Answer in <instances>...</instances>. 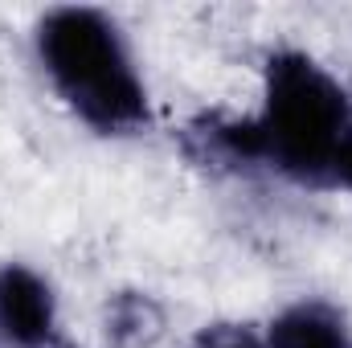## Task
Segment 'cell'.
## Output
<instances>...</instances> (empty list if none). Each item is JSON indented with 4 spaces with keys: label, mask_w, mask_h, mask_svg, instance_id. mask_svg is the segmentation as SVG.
I'll return each mask as SVG.
<instances>
[{
    "label": "cell",
    "mask_w": 352,
    "mask_h": 348,
    "mask_svg": "<svg viewBox=\"0 0 352 348\" xmlns=\"http://www.w3.org/2000/svg\"><path fill=\"white\" fill-rule=\"evenodd\" d=\"M263 336L270 348H352L349 316L320 295H303L274 312Z\"/></svg>",
    "instance_id": "277c9868"
},
{
    "label": "cell",
    "mask_w": 352,
    "mask_h": 348,
    "mask_svg": "<svg viewBox=\"0 0 352 348\" xmlns=\"http://www.w3.org/2000/svg\"><path fill=\"white\" fill-rule=\"evenodd\" d=\"M0 345L58 348V291L29 262H0Z\"/></svg>",
    "instance_id": "3957f363"
},
{
    "label": "cell",
    "mask_w": 352,
    "mask_h": 348,
    "mask_svg": "<svg viewBox=\"0 0 352 348\" xmlns=\"http://www.w3.org/2000/svg\"><path fill=\"white\" fill-rule=\"evenodd\" d=\"M250 119L266 168L320 184L332 180V164L352 131V94L307 50H274L263 70V102Z\"/></svg>",
    "instance_id": "7a4b0ae2"
},
{
    "label": "cell",
    "mask_w": 352,
    "mask_h": 348,
    "mask_svg": "<svg viewBox=\"0 0 352 348\" xmlns=\"http://www.w3.org/2000/svg\"><path fill=\"white\" fill-rule=\"evenodd\" d=\"M192 348H270L263 328L254 324H205Z\"/></svg>",
    "instance_id": "8992f818"
},
{
    "label": "cell",
    "mask_w": 352,
    "mask_h": 348,
    "mask_svg": "<svg viewBox=\"0 0 352 348\" xmlns=\"http://www.w3.org/2000/svg\"><path fill=\"white\" fill-rule=\"evenodd\" d=\"M33 58L62 107L98 135H135L152 123V94L123 25L90 4L37 17Z\"/></svg>",
    "instance_id": "6da1fadb"
},
{
    "label": "cell",
    "mask_w": 352,
    "mask_h": 348,
    "mask_svg": "<svg viewBox=\"0 0 352 348\" xmlns=\"http://www.w3.org/2000/svg\"><path fill=\"white\" fill-rule=\"evenodd\" d=\"M107 332L119 345H148L160 332V312L148 295H119L107 307Z\"/></svg>",
    "instance_id": "5b68a950"
},
{
    "label": "cell",
    "mask_w": 352,
    "mask_h": 348,
    "mask_svg": "<svg viewBox=\"0 0 352 348\" xmlns=\"http://www.w3.org/2000/svg\"><path fill=\"white\" fill-rule=\"evenodd\" d=\"M58 348H78V345H58Z\"/></svg>",
    "instance_id": "52a82bcc"
}]
</instances>
